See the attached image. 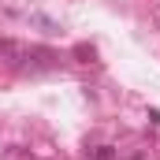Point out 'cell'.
<instances>
[{
    "label": "cell",
    "mask_w": 160,
    "mask_h": 160,
    "mask_svg": "<svg viewBox=\"0 0 160 160\" xmlns=\"http://www.w3.org/2000/svg\"><path fill=\"white\" fill-rule=\"evenodd\" d=\"M86 160H116V149L112 145H97V149H89Z\"/></svg>",
    "instance_id": "obj_1"
}]
</instances>
